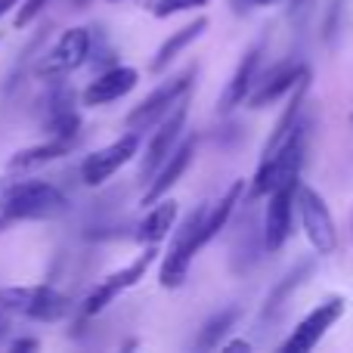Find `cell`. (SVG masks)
<instances>
[{"instance_id":"obj_1","label":"cell","mask_w":353,"mask_h":353,"mask_svg":"<svg viewBox=\"0 0 353 353\" xmlns=\"http://www.w3.org/2000/svg\"><path fill=\"white\" fill-rule=\"evenodd\" d=\"M68 208V199L50 180H0V217L6 223L16 220H47Z\"/></svg>"},{"instance_id":"obj_2","label":"cell","mask_w":353,"mask_h":353,"mask_svg":"<svg viewBox=\"0 0 353 353\" xmlns=\"http://www.w3.org/2000/svg\"><path fill=\"white\" fill-rule=\"evenodd\" d=\"M304 159H307V121H304V115H301V121L292 128V134H288L273 152L261 159L254 176H251L248 195L251 199H261V195H267L270 189H273L276 183H282L285 176H301Z\"/></svg>"},{"instance_id":"obj_3","label":"cell","mask_w":353,"mask_h":353,"mask_svg":"<svg viewBox=\"0 0 353 353\" xmlns=\"http://www.w3.org/2000/svg\"><path fill=\"white\" fill-rule=\"evenodd\" d=\"M195 78H199V68L189 65L186 72L161 81L140 105H134V109L128 112V118H124L128 130H137V134H140V130H152L161 118L171 115L183 99H189V93H192V87H195Z\"/></svg>"},{"instance_id":"obj_4","label":"cell","mask_w":353,"mask_h":353,"mask_svg":"<svg viewBox=\"0 0 353 353\" xmlns=\"http://www.w3.org/2000/svg\"><path fill=\"white\" fill-rule=\"evenodd\" d=\"M205 211H208V205H195L192 211L186 214V220L180 223V230H176V236L171 242V251L165 254L161 270H159L161 288H180L183 282H186L195 254L205 248V239H201V220H205Z\"/></svg>"},{"instance_id":"obj_5","label":"cell","mask_w":353,"mask_h":353,"mask_svg":"<svg viewBox=\"0 0 353 353\" xmlns=\"http://www.w3.org/2000/svg\"><path fill=\"white\" fill-rule=\"evenodd\" d=\"M0 307L37 323H59L62 316H68L72 301L53 285H10L0 288Z\"/></svg>"},{"instance_id":"obj_6","label":"cell","mask_w":353,"mask_h":353,"mask_svg":"<svg viewBox=\"0 0 353 353\" xmlns=\"http://www.w3.org/2000/svg\"><path fill=\"white\" fill-rule=\"evenodd\" d=\"M90 56H93V28L78 25V28L62 31V37L34 65V74L41 81H62L72 72H78L81 65H87Z\"/></svg>"},{"instance_id":"obj_7","label":"cell","mask_w":353,"mask_h":353,"mask_svg":"<svg viewBox=\"0 0 353 353\" xmlns=\"http://www.w3.org/2000/svg\"><path fill=\"white\" fill-rule=\"evenodd\" d=\"M294 211L301 214V226H304V236H307V242H310V248L323 257L332 254V251L338 248V230H335V220H332L329 205H325L323 195L313 186L298 183Z\"/></svg>"},{"instance_id":"obj_8","label":"cell","mask_w":353,"mask_h":353,"mask_svg":"<svg viewBox=\"0 0 353 353\" xmlns=\"http://www.w3.org/2000/svg\"><path fill=\"white\" fill-rule=\"evenodd\" d=\"M298 183L301 176H285L282 183H276L270 189V205H267V217H263V230H261V239H263V248L273 254L279 251L282 245L288 242L292 236V220H294V192H298Z\"/></svg>"},{"instance_id":"obj_9","label":"cell","mask_w":353,"mask_h":353,"mask_svg":"<svg viewBox=\"0 0 353 353\" xmlns=\"http://www.w3.org/2000/svg\"><path fill=\"white\" fill-rule=\"evenodd\" d=\"M137 152H140V134L128 130V134L118 137L115 143L97 149V152H90L81 161V180H84L87 186H103V183L112 180L128 161H134Z\"/></svg>"},{"instance_id":"obj_10","label":"cell","mask_w":353,"mask_h":353,"mask_svg":"<svg viewBox=\"0 0 353 353\" xmlns=\"http://www.w3.org/2000/svg\"><path fill=\"white\" fill-rule=\"evenodd\" d=\"M155 254H159V248H155V245H149V248L143 251L137 261H130L128 267H121V270H115L112 276H105V279L99 282V285L93 288L90 294H87V301H84V316H97V313H103L105 307H109L112 301L118 298V294H124L128 288L140 285V279L146 276V270L155 263Z\"/></svg>"},{"instance_id":"obj_11","label":"cell","mask_w":353,"mask_h":353,"mask_svg":"<svg viewBox=\"0 0 353 353\" xmlns=\"http://www.w3.org/2000/svg\"><path fill=\"white\" fill-rule=\"evenodd\" d=\"M344 307H347V301H344L341 294H338V298L323 301L319 307H313V310L307 313V316L292 329V335L282 341V350H292V353L313 350L319 341H323L325 332H329L332 325H335L338 319L344 316Z\"/></svg>"},{"instance_id":"obj_12","label":"cell","mask_w":353,"mask_h":353,"mask_svg":"<svg viewBox=\"0 0 353 353\" xmlns=\"http://www.w3.org/2000/svg\"><path fill=\"white\" fill-rule=\"evenodd\" d=\"M310 72L307 62L301 59H282L279 65H273L270 72H257L254 84H251V93H248V105L251 109H263V105H273L279 99H285L292 93V87L298 84L304 74Z\"/></svg>"},{"instance_id":"obj_13","label":"cell","mask_w":353,"mask_h":353,"mask_svg":"<svg viewBox=\"0 0 353 353\" xmlns=\"http://www.w3.org/2000/svg\"><path fill=\"white\" fill-rule=\"evenodd\" d=\"M152 130H155V134H152V140H149L146 152H143V161H140V176H143V180H149V176L159 171L161 161H165L168 155L174 152L176 143H180L183 130H186V99L176 105L171 115L161 118Z\"/></svg>"},{"instance_id":"obj_14","label":"cell","mask_w":353,"mask_h":353,"mask_svg":"<svg viewBox=\"0 0 353 353\" xmlns=\"http://www.w3.org/2000/svg\"><path fill=\"white\" fill-rule=\"evenodd\" d=\"M195 146H199V137H189V140L176 143L174 152L161 161L159 171L149 176V186H146V192H143V199H140L143 205H152V201L165 199V195L171 192V189L176 186V180H180V176L189 171V165H192Z\"/></svg>"},{"instance_id":"obj_15","label":"cell","mask_w":353,"mask_h":353,"mask_svg":"<svg viewBox=\"0 0 353 353\" xmlns=\"http://www.w3.org/2000/svg\"><path fill=\"white\" fill-rule=\"evenodd\" d=\"M263 50H267V41H254L248 50H245L242 62L236 65V72H232V78L226 81L223 93H220V115H230V112H236L239 105L248 99L251 93V84H254L257 72H261V59H263Z\"/></svg>"},{"instance_id":"obj_16","label":"cell","mask_w":353,"mask_h":353,"mask_svg":"<svg viewBox=\"0 0 353 353\" xmlns=\"http://www.w3.org/2000/svg\"><path fill=\"white\" fill-rule=\"evenodd\" d=\"M137 84H140V72H137V68L112 65V68H105V72H99L97 78L84 87L81 99H84V105H109V103H115V99L128 97Z\"/></svg>"},{"instance_id":"obj_17","label":"cell","mask_w":353,"mask_h":353,"mask_svg":"<svg viewBox=\"0 0 353 353\" xmlns=\"http://www.w3.org/2000/svg\"><path fill=\"white\" fill-rule=\"evenodd\" d=\"M313 273H316V263H313V261H301V263H294V267L288 270V273L282 276V279L276 282L273 288H270L267 301L261 304V323H263V325L279 323V316L285 313V307H288V301H292V294L298 292V288L304 285V282L310 279Z\"/></svg>"},{"instance_id":"obj_18","label":"cell","mask_w":353,"mask_h":353,"mask_svg":"<svg viewBox=\"0 0 353 353\" xmlns=\"http://www.w3.org/2000/svg\"><path fill=\"white\" fill-rule=\"evenodd\" d=\"M81 118L74 112V97L68 87L56 90L50 97V112H47V134L59 137V140H78Z\"/></svg>"},{"instance_id":"obj_19","label":"cell","mask_w":353,"mask_h":353,"mask_svg":"<svg viewBox=\"0 0 353 353\" xmlns=\"http://www.w3.org/2000/svg\"><path fill=\"white\" fill-rule=\"evenodd\" d=\"M176 201L174 199H159V201H152L149 205V214L140 220V226H137V242H143V245H159L161 239L168 236V232L174 230V223H176Z\"/></svg>"},{"instance_id":"obj_20","label":"cell","mask_w":353,"mask_h":353,"mask_svg":"<svg viewBox=\"0 0 353 353\" xmlns=\"http://www.w3.org/2000/svg\"><path fill=\"white\" fill-rule=\"evenodd\" d=\"M74 146V140H59V137H50L47 143L41 146H28V149H19L10 161H6V171L10 174H22V171H34L41 165H50V161L62 159L68 155V149Z\"/></svg>"},{"instance_id":"obj_21","label":"cell","mask_w":353,"mask_h":353,"mask_svg":"<svg viewBox=\"0 0 353 353\" xmlns=\"http://www.w3.org/2000/svg\"><path fill=\"white\" fill-rule=\"evenodd\" d=\"M307 90H310V72L304 74V78L298 81V84L292 87V93H288V103H285V112L279 115V121L273 124V134H270L267 146H263V155H270L276 146H279L282 140H285L288 134H292V128L301 121V115H304V103H307Z\"/></svg>"},{"instance_id":"obj_22","label":"cell","mask_w":353,"mask_h":353,"mask_svg":"<svg viewBox=\"0 0 353 353\" xmlns=\"http://www.w3.org/2000/svg\"><path fill=\"white\" fill-rule=\"evenodd\" d=\"M205 28H208V19L199 16V19H192L186 28H176L171 37H165V43H161V47L155 50V56H152V72H155V74L165 72V68L171 65V62L183 53V50L192 47V43L199 41L201 34H205Z\"/></svg>"},{"instance_id":"obj_23","label":"cell","mask_w":353,"mask_h":353,"mask_svg":"<svg viewBox=\"0 0 353 353\" xmlns=\"http://www.w3.org/2000/svg\"><path fill=\"white\" fill-rule=\"evenodd\" d=\"M239 316H242V310H239V307H223V310H217L205 325H201L195 347H199V350H214V347H220V341H223L226 332L236 329Z\"/></svg>"},{"instance_id":"obj_24","label":"cell","mask_w":353,"mask_h":353,"mask_svg":"<svg viewBox=\"0 0 353 353\" xmlns=\"http://www.w3.org/2000/svg\"><path fill=\"white\" fill-rule=\"evenodd\" d=\"M341 22H344V0H325V12H323V43L332 47L341 34Z\"/></svg>"},{"instance_id":"obj_25","label":"cell","mask_w":353,"mask_h":353,"mask_svg":"<svg viewBox=\"0 0 353 353\" xmlns=\"http://www.w3.org/2000/svg\"><path fill=\"white\" fill-rule=\"evenodd\" d=\"M316 3H319V0H288V22H292L298 31H304Z\"/></svg>"},{"instance_id":"obj_26","label":"cell","mask_w":353,"mask_h":353,"mask_svg":"<svg viewBox=\"0 0 353 353\" xmlns=\"http://www.w3.org/2000/svg\"><path fill=\"white\" fill-rule=\"evenodd\" d=\"M205 3H208V0H159L152 12L159 19H168V16L183 12V10H199V6H205Z\"/></svg>"},{"instance_id":"obj_27","label":"cell","mask_w":353,"mask_h":353,"mask_svg":"<svg viewBox=\"0 0 353 353\" xmlns=\"http://www.w3.org/2000/svg\"><path fill=\"white\" fill-rule=\"evenodd\" d=\"M50 0H19V12H16V28H25V25H31L37 16L43 12V6H47Z\"/></svg>"},{"instance_id":"obj_28","label":"cell","mask_w":353,"mask_h":353,"mask_svg":"<svg viewBox=\"0 0 353 353\" xmlns=\"http://www.w3.org/2000/svg\"><path fill=\"white\" fill-rule=\"evenodd\" d=\"M10 350H37V341H34V338H19V341H12L10 344Z\"/></svg>"},{"instance_id":"obj_29","label":"cell","mask_w":353,"mask_h":353,"mask_svg":"<svg viewBox=\"0 0 353 353\" xmlns=\"http://www.w3.org/2000/svg\"><path fill=\"white\" fill-rule=\"evenodd\" d=\"M223 350H251V344L248 341H239V338H236V341H226Z\"/></svg>"},{"instance_id":"obj_30","label":"cell","mask_w":353,"mask_h":353,"mask_svg":"<svg viewBox=\"0 0 353 353\" xmlns=\"http://www.w3.org/2000/svg\"><path fill=\"white\" fill-rule=\"evenodd\" d=\"M6 329H10V319H6V310L0 307V338L6 335Z\"/></svg>"},{"instance_id":"obj_31","label":"cell","mask_w":353,"mask_h":353,"mask_svg":"<svg viewBox=\"0 0 353 353\" xmlns=\"http://www.w3.org/2000/svg\"><path fill=\"white\" fill-rule=\"evenodd\" d=\"M242 3H251V6H273V3H282V0H242Z\"/></svg>"},{"instance_id":"obj_32","label":"cell","mask_w":353,"mask_h":353,"mask_svg":"<svg viewBox=\"0 0 353 353\" xmlns=\"http://www.w3.org/2000/svg\"><path fill=\"white\" fill-rule=\"evenodd\" d=\"M12 6H19V0H0V16H3V12H10Z\"/></svg>"},{"instance_id":"obj_33","label":"cell","mask_w":353,"mask_h":353,"mask_svg":"<svg viewBox=\"0 0 353 353\" xmlns=\"http://www.w3.org/2000/svg\"><path fill=\"white\" fill-rule=\"evenodd\" d=\"M72 3H74V6H78V10H81V6H87V3H90V0H72Z\"/></svg>"},{"instance_id":"obj_34","label":"cell","mask_w":353,"mask_h":353,"mask_svg":"<svg viewBox=\"0 0 353 353\" xmlns=\"http://www.w3.org/2000/svg\"><path fill=\"white\" fill-rule=\"evenodd\" d=\"M350 124H353V115H350Z\"/></svg>"}]
</instances>
